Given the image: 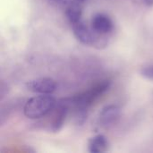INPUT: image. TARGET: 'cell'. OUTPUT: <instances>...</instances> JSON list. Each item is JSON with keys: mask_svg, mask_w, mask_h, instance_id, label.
I'll return each instance as SVG.
<instances>
[{"mask_svg": "<svg viewBox=\"0 0 153 153\" xmlns=\"http://www.w3.org/2000/svg\"><path fill=\"white\" fill-rule=\"evenodd\" d=\"M51 95H38L28 100L23 107V113L30 119H39L48 116L56 105Z\"/></svg>", "mask_w": 153, "mask_h": 153, "instance_id": "cell-2", "label": "cell"}, {"mask_svg": "<svg viewBox=\"0 0 153 153\" xmlns=\"http://www.w3.org/2000/svg\"><path fill=\"white\" fill-rule=\"evenodd\" d=\"M83 7L84 4L77 2L75 0H72L66 9H65V14L66 17L70 22V24H73L74 22H77L81 20H82V13H83Z\"/></svg>", "mask_w": 153, "mask_h": 153, "instance_id": "cell-8", "label": "cell"}, {"mask_svg": "<svg viewBox=\"0 0 153 153\" xmlns=\"http://www.w3.org/2000/svg\"><path fill=\"white\" fill-rule=\"evenodd\" d=\"M141 75L149 81H153V63L143 65L140 70Z\"/></svg>", "mask_w": 153, "mask_h": 153, "instance_id": "cell-9", "label": "cell"}, {"mask_svg": "<svg viewBox=\"0 0 153 153\" xmlns=\"http://www.w3.org/2000/svg\"><path fill=\"white\" fill-rule=\"evenodd\" d=\"M91 27L97 35L107 37L114 30V22L108 14L97 13L91 20Z\"/></svg>", "mask_w": 153, "mask_h": 153, "instance_id": "cell-5", "label": "cell"}, {"mask_svg": "<svg viewBox=\"0 0 153 153\" xmlns=\"http://www.w3.org/2000/svg\"><path fill=\"white\" fill-rule=\"evenodd\" d=\"M71 26L74 37L80 43L85 46H92V47L100 46H100L106 45V41H105L106 37H101L97 35L93 31L91 27L88 26L83 22V20L74 22L71 24Z\"/></svg>", "mask_w": 153, "mask_h": 153, "instance_id": "cell-3", "label": "cell"}, {"mask_svg": "<svg viewBox=\"0 0 153 153\" xmlns=\"http://www.w3.org/2000/svg\"><path fill=\"white\" fill-rule=\"evenodd\" d=\"M56 81L48 77L30 80L26 83L27 90L38 95H52L56 91Z\"/></svg>", "mask_w": 153, "mask_h": 153, "instance_id": "cell-4", "label": "cell"}, {"mask_svg": "<svg viewBox=\"0 0 153 153\" xmlns=\"http://www.w3.org/2000/svg\"><path fill=\"white\" fill-rule=\"evenodd\" d=\"M111 86V82L109 80L101 81L100 82L95 84L89 90L79 93L72 98L65 99L69 107L74 108L75 111L77 110H84L88 111V109L96 102L106 91L109 90Z\"/></svg>", "mask_w": 153, "mask_h": 153, "instance_id": "cell-1", "label": "cell"}, {"mask_svg": "<svg viewBox=\"0 0 153 153\" xmlns=\"http://www.w3.org/2000/svg\"><path fill=\"white\" fill-rule=\"evenodd\" d=\"M49 1H51V2H56V3H58V2H60V1H62V0H49Z\"/></svg>", "mask_w": 153, "mask_h": 153, "instance_id": "cell-12", "label": "cell"}, {"mask_svg": "<svg viewBox=\"0 0 153 153\" xmlns=\"http://www.w3.org/2000/svg\"><path fill=\"white\" fill-rule=\"evenodd\" d=\"M144 4H146L147 6L151 7V6H153V0H143Z\"/></svg>", "mask_w": 153, "mask_h": 153, "instance_id": "cell-10", "label": "cell"}, {"mask_svg": "<svg viewBox=\"0 0 153 153\" xmlns=\"http://www.w3.org/2000/svg\"><path fill=\"white\" fill-rule=\"evenodd\" d=\"M109 143L103 134H97L88 142V151L91 153H102L108 151Z\"/></svg>", "mask_w": 153, "mask_h": 153, "instance_id": "cell-7", "label": "cell"}, {"mask_svg": "<svg viewBox=\"0 0 153 153\" xmlns=\"http://www.w3.org/2000/svg\"><path fill=\"white\" fill-rule=\"evenodd\" d=\"M75 1H77V2H80V3H82V4H86V2H87L88 0H75Z\"/></svg>", "mask_w": 153, "mask_h": 153, "instance_id": "cell-11", "label": "cell"}, {"mask_svg": "<svg viewBox=\"0 0 153 153\" xmlns=\"http://www.w3.org/2000/svg\"><path fill=\"white\" fill-rule=\"evenodd\" d=\"M121 116V108L114 104L105 106L100 112L98 124L104 129H108L117 123Z\"/></svg>", "mask_w": 153, "mask_h": 153, "instance_id": "cell-6", "label": "cell"}]
</instances>
